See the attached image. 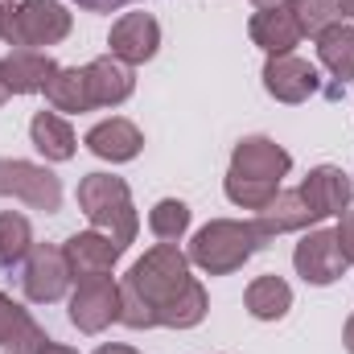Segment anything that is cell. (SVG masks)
<instances>
[{"label": "cell", "mask_w": 354, "mask_h": 354, "mask_svg": "<svg viewBox=\"0 0 354 354\" xmlns=\"http://www.w3.org/2000/svg\"><path fill=\"white\" fill-rule=\"evenodd\" d=\"M313 41H317V62L338 79V87H346L354 79V25L351 21H338V25H330Z\"/></svg>", "instance_id": "7402d4cb"}, {"label": "cell", "mask_w": 354, "mask_h": 354, "mask_svg": "<svg viewBox=\"0 0 354 354\" xmlns=\"http://www.w3.org/2000/svg\"><path fill=\"white\" fill-rule=\"evenodd\" d=\"M83 71H87L91 107H120V103H128L132 91H136V75H132V66H124V62L111 58V54L91 58Z\"/></svg>", "instance_id": "9a60e30c"}, {"label": "cell", "mask_w": 354, "mask_h": 354, "mask_svg": "<svg viewBox=\"0 0 354 354\" xmlns=\"http://www.w3.org/2000/svg\"><path fill=\"white\" fill-rule=\"evenodd\" d=\"M297 194H301V202L309 206V214L322 223V218H342L346 210H351L354 202V181L346 169H338V165H317V169H309L305 181L297 185Z\"/></svg>", "instance_id": "9c48e42d"}, {"label": "cell", "mask_w": 354, "mask_h": 354, "mask_svg": "<svg viewBox=\"0 0 354 354\" xmlns=\"http://www.w3.org/2000/svg\"><path fill=\"white\" fill-rule=\"evenodd\" d=\"M29 252H33V227H29V218L17 214V210H4L0 214V268L4 272L21 268L29 260Z\"/></svg>", "instance_id": "cb8c5ba5"}, {"label": "cell", "mask_w": 354, "mask_h": 354, "mask_svg": "<svg viewBox=\"0 0 354 354\" xmlns=\"http://www.w3.org/2000/svg\"><path fill=\"white\" fill-rule=\"evenodd\" d=\"M46 342L41 326L29 317L25 305H17L8 292H0V351L8 354H33Z\"/></svg>", "instance_id": "ac0fdd59"}, {"label": "cell", "mask_w": 354, "mask_h": 354, "mask_svg": "<svg viewBox=\"0 0 354 354\" xmlns=\"http://www.w3.org/2000/svg\"><path fill=\"white\" fill-rule=\"evenodd\" d=\"M338 4H342V17H351L354 21V0H338Z\"/></svg>", "instance_id": "d6a6232c"}, {"label": "cell", "mask_w": 354, "mask_h": 354, "mask_svg": "<svg viewBox=\"0 0 354 354\" xmlns=\"http://www.w3.org/2000/svg\"><path fill=\"white\" fill-rule=\"evenodd\" d=\"M79 210L87 214V223L95 231L111 235L120 248H132L136 243L140 214H136V202H132V189H128L124 177L87 174L79 181Z\"/></svg>", "instance_id": "3957f363"}, {"label": "cell", "mask_w": 354, "mask_h": 354, "mask_svg": "<svg viewBox=\"0 0 354 354\" xmlns=\"http://www.w3.org/2000/svg\"><path fill=\"white\" fill-rule=\"evenodd\" d=\"M248 33H252V41L264 50L268 58H272V54H292V50L301 46V25H297V17H292L284 4H276V8H256Z\"/></svg>", "instance_id": "e0dca14e"}, {"label": "cell", "mask_w": 354, "mask_h": 354, "mask_svg": "<svg viewBox=\"0 0 354 354\" xmlns=\"http://www.w3.org/2000/svg\"><path fill=\"white\" fill-rule=\"evenodd\" d=\"M29 140H33V149H37L46 161H58V165L79 153L75 128H71L58 111H37V115L29 120Z\"/></svg>", "instance_id": "d6986e66"}, {"label": "cell", "mask_w": 354, "mask_h": 354, "mask_svg": "<svg viewBox=\"0 0 354 354\" xmlns=\"http://www.w3.org/2000/svg\"><path fill=\"white\" fill-rule=\"evenodd\" d=\"M334 235H338V248H342L346 264H354V210H346V214H342V223L334 227Z\"/></svg>", "instance_id": "83f0119b"}, {"label": "cell", "mask_w": 354, "mask_h": 354, "mask_svg": "<svg viewBox=\"0 0 354 354\" xmlns=\"http://www.w3.org/2000/svg\"><path fill=\"white\" fill-rule=\"evenodd\" d=\"M75 17L58 0H4L0 4V37L12 50H46L66 41Z\"/></svg>", "instance_id": "277c9868"}, {"label": "cell", "mask_w": 354, "mask_h": 354, "mask_svg": "<svg viewBox=\"0 0 354 354\" xmlns=\"http://www.w3.org/2000/svg\"><path fill=\"white\" fill-rule=\"evenodd\" d=\"M292 268H297V276H301L305 284L326 288V284L342 280L351 264H346V256H342V248H338V235L326 231V227H313V231H305L301 243L292 248Z\"/></svg>", "instance_id": "52a82bcc"}, {"label": "cell", "mask_w": 354, "mask_h": 354, "mask_svg": "<svg viewBox=\"0 0 354 354\" xmlns=\"http://www.w3.org/2000/svg\"><path fill=\"white\" fill-rule=\"evenodd\" d=\"M54 71H58V62L46 50H12V54L0 58V75H4L8 95H37V91H46Z\"/></svg>", "instance_id": "2e32d148"}, {"label": "cell", "mask_w": 354, "mask_h": 354, "mask_svg": "<svg viewBox=\"0 0 354 354\" xmlns=\"http://www.w3.org/2000/svg\"><path fill=\"white\" fill-rule=\"evenodd\" d=\"M4 99H8V87H4V75H0V107H4Z\"/></svg>", "instance_id": "e575fe53"}, {"label": "cell", "mask_w": 354, "mask_h": 354, "mask_svg": "<svg viewBox=\"0 0 354 354\" xmlns=\"http://www.w3.org/2000/svg\"><path fill=\"white\" fill-rule=\"evenodd\" d=\"M149 231L157 235V243H181L189 231V206L181 198H161L149 210Z\"/></svg>", "instance_id": "484cf974"}, {"label": "cell", "mask_w": 354, "mask_h": 354, "mask_svg": "<svg viewBox=\"0 0 354 354\" xmlns=\"http://www.w3.org/2000/svg\"><path fill=\"white\" fill-rule=\"evenodd\" d=\"M111 322H120V284L111 276L79 280L71 292V326L79 334H103Z\"/></svg>", "instance_id": "ba28073f"}, {"label": "cell", "mask_w": 354, "mask_h": 354, "mask_svg": "<svg viewBox=\"0 0 354 354\" xmlns=\"http://www.w3.org/2000/svg\"><path fill=\"white\" fill-rule=\"evenodd\" d=\"M46 99L54 111H66V115H83V111H95L91 107V91H87V71L83 66H58L50 87H46Z\"/></svg>", "instance_id": "603a6c76"}, {"label": "cell", "mask_w": 354, "mask_h": 354, "mask_svg": "<svg viewBox=\"0 0 354 354\" xmlns=\"http://www.w3.org/2000/svg\"><path fill=\"white\" fill-rule=\"evenodd\" d=\"M107 50L111 58H120L124 66H145L157 58L161 50V25L153 12H124L111 33H107Z\"/></svg>", "instance_id": "30bf717a"}, {"label": "cell", "mask_w": 354, "mask_h": 354, "mask_svg": "<svg viewBox=\"0 0 354 354\" xmlns=\"http://www.w3.org/2000/svg\"><path fill=\"white\" fill-rule=\"evenodd\" d=\"M75 272H71V260H66V248L62 243H33L29 260L21 264V292L25 301L33 305H54L66 297Z\"/></svg>", "instance_id": "8992f818"}, {"label": "cell", "mask_w": 354, "mask_h": 354, "mask_svg": "<svg viewBox=\"0 0 354 354\" xmlns=\"http://www.w3.org/2000/svg\"><path fill=\"white\" fill-rule=\"evenodd\" d=\"M342 342H346V351L354 354V313L346 317V330H342Z\"/></svg>", "instance_id": "1f68e13d"}, {"label": "cell", "mask_w": 354, "mask_h": 354, "mask_svg": "<svg viewBox=\"0 0 354 354\" xmlns=\"http://www.w3.org/2000/svg\"><path fill=\"white\" fill-rule=\"evenodd\" d=\"M243 305L256 322H280L288 309H292V284L284 276H256L243 292Z\"/></svg>", "instance_id": "44dd1931"}, {"label": "cell", "mask_w": 354, "mask_h": 354, "mask_svg": "<svg viewBox=\"0 0 354 354\" xmlns=\"http://www.w3.org/2000/svg\"><path fill=\"white\" fill-rule=\"evenodd\" d=\"M33 354H79V351H75V346H62V342H54V338H46Z\"/></svg>", "instance_id": "f546056e"}, {"label": "cell", "mask_w": 354, "mask_h": 354, "mask_svg": "<svg viewBox=\"0 0 354 354\" xmlns=\"http://www.w3.org/2000/svg\"><path fill=\"white\" fill-rule=\"evenodd\" d=\"M256 8H276V4H284V0H252Z\"/></svg>", "instance_id": "836d02e7"}, {"label": "cell", "mask_w": 354, "mask_h": 354, "mask_svg": "<svg viewBox=\"0 0 354 354\" xmlns=\"http://www.w3.org/2000/svg\"><path fill=\"white\" fill-rule=\"evenodd\" d=\"M189 256L177 243L149 248L120 280V322L128 330H194L210 313L202 280H194Z\"/></svg>", "instance_id": "6da1fadb"}, {"label": "cell", "mask_w": 354, "mask_h": 354, "mask_svg": "<svg viewBox=\"0 0 354 354\" xmlns=\"http://www.w3.org/2000/svg\"><path fill=\"white\" fill-rule=\"evenodd\" d=\"M264 91L276 103H305L322 91V75L297 54H272L264 62Z\"/></svg>", "instance_id": "7c38bea8"}, {"label": "cell", "mask_w": 354, "mask_h": 354, "mask_svg": "<svg viewBox=\"0 0 354 354\" xmlns=\"http://www.w3.org/2000/svg\"><path fill=\"white\" fill-rule=\"evenodd\" d=\"M0 198H17L29 210L58 214V206H62V181L46 165L21 161V157H0Z\"/></svg>", "instance_id": "5b68a950"}, {"label": "cell", "mask_w": 354, "mask_h": 354, "mask_svg": "<svg viewBox=\"0 0 354 354\" xmlns=\"http://www.w3.org/2000/svg\"><path fill=\"white\" fill-rule=\"evenodd\" d=\"M83 145H87L99 161L124 165V161H136V157H140V149H145V132H140L132 120L111 115V120H99V124L91 128L87 136H83Z\"/></svg>", "instance_id": "5bb4252c"}, {"label": "cell", "mask_w": 354, "mask_h": 354, "mask_svg": "<svg viewBox=\"0 0 354 354\" xmlns=\"http://www.w3.org/2000/svg\"><path fill=\"white\" fill-rule=\"evenodd\" d=\"M4 354H8V351H4Z\"/></svg>", "instance_id": "d590c367"}, {"label": "cell", "mask_w": 354, "mask_h": 354, "mask_svg": "<svg viewBox=\"0 0 354 354\" xmlns=\"http://www.w3.org/2000/svg\"><path fill=\"white\" fill-rule=\"evenodd\" d=\"M284 8L297 17V25H301V37H322L330 25L346 21L338 0H284Z\"/></svg>", "instance_id": "d4e9b609"}, {"label": "cell", "mask_w": 354, "mask_h": 354, "mask_svg": "<svg viewBox=\"0 0 354 354\" xmlns=\"http://www.w3.org/2000/svg\"><path fill=\"white\" fill-rule=\"evenodd\" d=\"M223 189H227V198H231L235 206H243V210H256V214H260L268 202L280 194V185H272V181H252V177H235V174H227Z\"/></svg>", "instance_id": "4316f807"}, {"label": "cell", "mask_w": 354, "mask_h": 354, "mask_svg": "<svg viewBox=\"0 0 354 354\" xmlns=\"http://www.w3.org/2000/svg\"><path fill=\"white\" fill-rule=\"evenodd\" d=\"M292 169V153L280 149L272 136H243L235 149H231V169L235 177H252V181H272L280 185Z\"/></svg>", "instance_id": "8fae6325"}, {"label": "cell", "mask_w": 354, "mask_h": 354, "mask_svg": "<svg viewBox=\"0 0 354 354\" xmlns=\"http://www.w3.org/2000/svg\"><path fill=\"white\" fill-rule=\"evenodd\" d=\"M62 248H66V260H71L75 280L111 276V268L120 264V256L128 252V248H120V243H115L111 235H103V231H79V235H71Z\"/></svg>", "instance_id": "4fadbf2b"}, {"label": "cell", "mask_w": 354, "mask_h": 354, "mask_svg": "<svg viewBox=\"0 0 354 354\" xmlns=\"http://www.w3.org/2000/svg\"><path fill=\"white\" fill-rule=\"evenodd\" d=\"M95 354H140V351H132V346H124V342H111V346H99Z\"/></svg>", "instance_id": "4dcf8cb0"}, {"label": "cell", "mask_w": 354, "mask_h": 354, "mask_svg": "<svg viewBox=\"0 0 354 354\" xmlns=\"http://www.w3.org/2000/svg\"><path fill=\"white\" fill-rule=\"evenodd\" d=\"M268 243V231L256 218H210L194 239H189V264L202 268L206 276H231L260 256Z\"/></svg>", "instance_id": "7a4b0ae2"}, {"label": "cell", "mask_w": 354, "mask_h": 354, "mask_svg": "<svg viewBox=\"0 0 354 354\" xmlns=\"http://www.w3.org/2000/svg\"><path fill=\"white\" fill-rule=\"evenodd\" d=\"M79 8H87V12H120V8H128V4H136V0H75Z\"/></svg>", "instance_id": "f1b7e54d"}, {"label": "cell", "mask_w": 354, "mask_h": 354, "mask_svg": "<svg viewBox=\"0 0 354 354\" xmlns=\"http://www.w3.org/2000/svg\"><path fill=\"white\" fill-rule=\"evenodd\" d=\"M256 223L268 231V239L288 235V231H309V227H317V218L309 214V206L301 202V194H297V189H280L264 210L256 214Z\"/></svg>", "instance_id": "ffe728a7"}]
</instances>
